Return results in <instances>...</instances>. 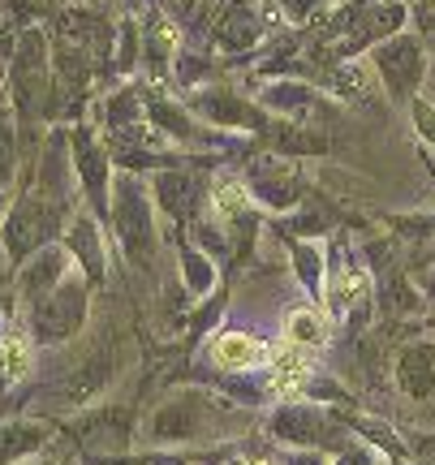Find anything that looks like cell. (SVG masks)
I'll use <instances>...</instances> for the list:
<instances>
[{
  "instance_id": "8fae6325",
  "label": "cell",
  "mask_w": 435,
  "mask_h": 465,
  "mask_svg": "<svg viewBox=\"0 0 435 465\" xmlns=\"http://www.w3.org/2000/svg\"><path fill=\"white\" fill-rule=\"evenodd\" d=\"M155 194L168 216H190L203 199V182L194 173H164V177H155Z\"/></svg>"
},
{
  "instance_id": "277c9868",
  "label": "cell",
  "mask_w": 435,
  "mask_h": 465,
  "mask_svg": "<svg viewBox=\"0 0 435 465\" xmlns=\"http://www.w3.org/2000/svg\"><path fill=\"white\" fill-rule=\"evenodd\" d=\"M69 431L78 435V449L86 452H117L134 440V410L130 405H95L83 418H74Z\"/></svg>"
},
{
  "instance_id": "7a4b0ae2",
  "label": "cell",
  "mask_w": 435,
  "mask_h": 465,
  "mask_svg": "<svg viewBox=\"0 0 435 465\" xmlns=\"http://www.w3.org/2000/svg\"><path fill=\"white\" fill-rule=\"evenodd\" d=\"M86 319V289L74 281H61L52 293H44V298L35 302V341L39 345H61V341H69V336L83 328Z\"/></svg>"
},
{
  "instance_id": "2e32d148",
  "label": "cell",
  "mask_w": 435,
  "mask_h": 465,
  "mask_svg": "<svg viewBox=\"0 0 435 465\" xmlns=\"http://www.w3.org/2000/svg\"><path fill=\"white\" fill-rule=\"evenodd\" d=\"M69 250L83 259L86 276H91V281H100L104 276V267H100V232H95L91 220H78V224H74V232H69Z\"/></svg>"
},
{
  "instance_id": "e0dca14e",
  "label": "cell",
  "mask_w": 435,
  "mask_h": 465,
  "mask_svg": "<svg viewBox=\"0 0 435 465\" xmlns=\"http://www.w3.org/2000/svg\"><path fill=\"white\" fill-rule=\"evenodd\" d=\"M26 371H31V345L17 341V336H5L0 341V388L17 383Z\"/></svg>"
},
{
  "instance_id": "ac0fdd59",
  "label": "cell",
  "mask_w": 435,
  "mask_h": 465,
  "mask_svg": "<svg viewBox=\"0 0 435 465\" xmlns=\"http://www.w3.org/2000/svg\"><path fill=\"white\" fill-rule=\"evenodd\" d=\"M328 298L336 302V306H353V302L367 298V276L358 272V267H336L332 284H328Z\"/></svg>"
},
{
  "instance_id": "44dd1931",
  "label": "cell",
  "mask_w": 435,
  "mask_h": 465,
  "mask_svg": "<svg viewBox=\"0 0 435 465\" xmlns=\"http://www.w3.org/2000/svg\"><path fill=\"white\" fill-rule=\"evenodd\" d=\"M289 336H293V345H323V319L315 311H293L289 315Z\"/></svg>"
},
{
  "instance_id": "d6986e66",
  "label": "cell",
  "mask_w": 435,
  "mask_h": 465,
  "mask_svg": "<svg viewBox=\"0 0 435 465\" xmlns=\"http://www.w3.org/2000/svg\"><path fill=\"white\" fill-rule=\"evenodd\" d=\"M259 39V17L242 5L237 14H229L224 17V31H220V44L224 48H242V44H254Z\"/></svg>"
},
{
  "instance_id": "ffe728a7",
  "label": "cell",
  "mask_w": 435,
  "mask_h": 465,
  "mask_svg": "<svg viewBox=\"0 0 435 465\" xmlns=\"http://www.w3.org/2000/svg\"><path fill=\"white\" fill-rule=\"evenodd\" d=\"M61 263H65V259H61V254H56V250H48V254H44V259H35L31 263V272H26V293H39V298H44V289H48L52 281H56V276H61Z\"/></svg>"
},
{
  "instance_id": "7c38bea8",
  "label": "cell",
  "mask_w": 435,
  "mask_h": 465,
  "mask_svg": "<svg viewBox=\"0 0 435 465\" xmlns=\"http://www.w3.org/2000/svg\"><path fill=\"white\" fill-rule=\"evenodd\" d=\"M212 358H216L224 371H251V366L263 362V345L246 332H224L212 349Z\"/></svg>"
},
{
  "instance_id": "9a60e30c",
  "label": "cell",
  "mask_w": 435,
  "mask_h": 465,
  "mask_svg": "<svg viewBox=\"0 0 435 465\" xmlns=\"http://www.w3.org/2000/svg\"><path fill=\"white\" fill-rule=\"evenodd\" d=\"M199 113L212 116L216 125H246V121H259V116H254L246 104L237 100V95H229V91H212V95H203Z\"/></svg>"
},
{
  "instance_id": "8992f818",
  "label": "cell",
  "mask_w": 435,
  "mask_h": 465,
  "mask_svg": "<svg viewBox=\"0 0 435 465\" xmlns=\"http://www.w3.org/2000/svg\"><path fill=\"white\" fill-rule=\"evenodd\" d=\"M117 232L125 254H130V263H147L151 250H155V229H151L147 199H143V190L130 177L117 185Z\"/></svg>"
},
{
  "instance_id": "30bf717a",
  "label": "cell",
  "mask_w": 435,
  "mask_h": 465,
  "mask_svg": "<svg viewBox=\"0 0 435 465\" xmlns=\"http://www.w3.org/2000/svg\"><path fill=\"white\" fill-rule=\"evenodd\" d=\"M397 380L410 397H431L435 392V349L431 345H410L397 362Z\"/></svg>"
},
{
  "instance_id": "5b68a950",
  "label": "cell",
  "mask_w": 435,
  "mask_h": 465,
  "mask_svg": "<svg viewBox=\"0 0 435 465\" xmlns=\"http://www.w3.org/2000/svg\"><path fill=\"white\" fill-rule=\"evenodd\" d=\"M422 48L419 39H410V35H397V39H388L375 48V74L384 78V86L392 91V100H410L422 83Z\"/></svg>"
},
{
  "instance_id": "4fadbf2b",
  "label": "cell",
  "mask_w": 435,
  "mask_h": 465,
  "mask_svg": "<svg viewBox=\"0 0 435 465\" xmlns=\"http://www.w3.org/2000/svg\"><path fill=\"white\" fill-rule=\"evenodd\" d=\"M272 431L289 440V444H315L319 435V414L311 405H285L281 414L272 418Z\"/></svg>"
},
{
  "instance_id": "cb8c5ba5",
  "label": "cell",
  "mask_w": 435,
  "mask_h": 465,
  "mask_svg": "<svg viewBox=\"0 0 435 465\" xmlns=\"http://www.w3.org/2000/svg\"><path fill=\"white\" fill-rule=\"evenodd\" d=\"M414 121H422V134L435 143V113L427 108V104H414Z\"/></svg>"
},
{
  "instance_id": "3957f363",
  "label": "cell",
  "mask_w": 435,
  "mask_h": 465,
  "mask_svg": "<svg viewBox=\"0 0 435 465\" xmlns=\"http://www.w3.org/2000/svg\"><path fill=\"white\" fill-rule=\"evenodd\" d=\"M56 224H61V199H52L44 185H35L26 199L14 207V216H9V224H5V246H9V254L14 259H22V254H31L48 232H56Z\"/></svg>"
},
{
  "instance_id": "9c48e42d",
  "label": "cell",
  "mask_w": 435,
  "mask_h": 465,
  "mask_svg": "<svg viewBox=\"0 0 435 465\" xmlns=\"http://www.w3.org/2000/svg\"><path fill=\"white\" fill-rule=\"evenodd\" d=\"M48 422H9L0 427V465L31 461L35 452L48 444Z\"/></svg>"
},
{
  "instance_id": "52a82bcc",
  "label": "cell",
  "mask_w": 435,
  "mask_h": 465,
  "mask_svg": "<svg viewBox=\"0 0 435 465\" xmlns=\"http://www.w3.org/2000/svg\"><path fill=\"white\" fill-rule=\"evenodd\" d=\"M108 380H113V358H108V353H95V358H86V362L52 392V401H56V410H83L91 397H100V388Z\"/></svg>"
},
{
  "instance_id": "ba28073f",
  "label": "cell",
  "mask_w": 435,
  "mask_h": 465,
  "mask_svg": "<svg viewBox=\"0 0 435 465\" xmlns=\"http://www.w3.org/2000/svg\"><path fill=\"white\" fill-rule=\"evenodd\" d=\"M14 91H17L22 116H31L39 108V100H44V44L35 35L22 44V52L14 61Z\"/></svg>"
},
{
  "instance_id": "d4e9b609",
  "label": "cell",
  "mask_w": 435,
  "mask_h": 465,
  "mask_svg": "<svg viewBox=\"0 0 435 465\" xmlns=\"http://www.w3.org/2000/svg\"><path fill=\"white\" fill-rule=\"evenodd\" d=\"M26 465H65V461H26Z\"/></svg>"
},
{
  "instance_id": "7402d4cb",
  "label": "cell",
  "mask_w": 435,
  "mask_h": 465,
  "mask_svg": "<svg viewBox=\"0 0 435 465\" xmlns=\"http://www.w3.org/2000/svg\"><path fill=\"white\" fill-rule=\"evenodd\" d=\"M14 151H17V143H14V116L0 108V190L14 182Z\"/></svg>"
},
{
  "instance_id": "6da1fadb",
  "label": "cell",
  "mask_w": 435,
  "mask_h": 465,
  "mask_svg": "<svg viewBox=\"0 0 435 465\" xmlns=\"http://www.w3.org/2000/svg\"><path fill=\"white\" fill-rule=\"evenodd\" d=\"M216 401L203 397V392H177V397H168L147 422V435L155 444H190V440H199L207 435L212 427V418H216Z\"/></svg>"
},
{
  "instance_id": "603a6c76",
  "label": "cell",
  "mask_w": 435,
  "mask_h": 465,
  "mask_svg": "<svg viewBox=\"0 0 435 465\" xmlns=\"http://www.w3.org/2000/svg\"><path fill=\"white\" fill-rule=\"evenodd\" d=\"M298 263H302V276L315 284L319 281V254H311V250H298Z\"/></svg>"
},
{
  "instance_id": "5bb4252c",
  "label": "cell",
  "mask_w": 435,
  "mask_h": 465,
  "mask_svg": "<svg viewBox=\"0 0 435 465\" xmlns=\"http://www.w3.org/2000/svg\"><path fill=\"white\" fill-rule=\"evenodd\" d=\"M74 155H78V173L86 177L95 203L104 207V182H108V164H104V155L95 151V143H91L86 134H74Z\"/></svg>"
}]
</instances>
